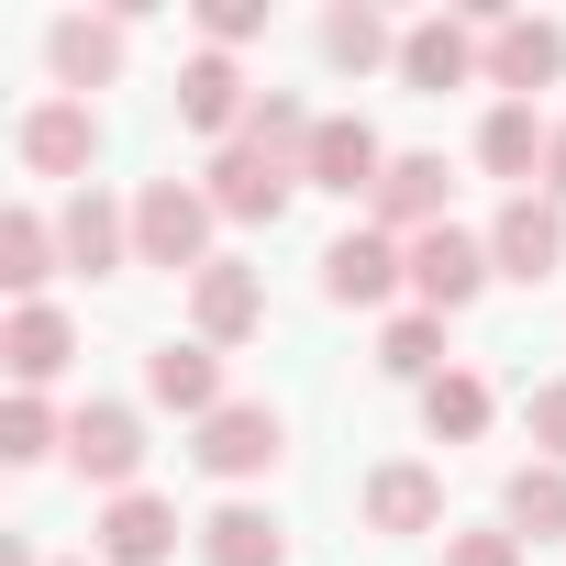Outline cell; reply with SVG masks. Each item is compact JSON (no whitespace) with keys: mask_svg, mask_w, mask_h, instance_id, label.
<instances>
[{"mask_svg":"<svg viewBox=\"0 0 566 566\" xmlns=\"http://www.w3.org/2000/svg\"><path fill=\"white\" fill-rule=\"evenodd\" d=\"M489 266L522 277V290L555 277V266H566V211H555V200H511V211L489 222Z\"/></svg>","mask_w":566,"mask_h":566,"instance_id":"obj_3","label":"cell"},{"mask_svg":"<svg viewBox=\"0 0 566 566\" xmlns=\"http://www.w3.org/2000/svg\"><path fill=\"white\" fill-rule=\"evenodd\" d=\"M45 433H56V422H45V400H34V389L0 411V455H45Z\"/></svg>","mask_w":566,"mask_h":566,"instance_id":"obj_29","label":"cell"},{"mask_svg":"<svg viewBox=\"0 0 566 566\" xmlns=\"http://www.w3.org/2000/svg\"><path fill=\"white\" fill-rule=\"evenodd\" d=\"M301 178H312V189H334V200H356V189L378 200L389 156H378V134H367V123H323V134H312V156H301Z\"/></svg>","mask_w":566,"mask_h":566,"instance_id":"obj_9","label":"cell"},{"mask_svg":"<svg viewBox=\"0 0 566 566\" xmlns=\"http://www.w3.org/2000/svg\"><path fill=\"white\" fill-rule=\"evenodd\" d=\"M478 277H489V244H467L455 222L411 233V290H422L433 312H467V301H478Z\"/></svg>","mask_w":566,"mask_h":566,"instance_id":"obj_4","label":"cell"},{"mask_svg":"<svg viewBox=\"0 0 566 566\" xmlns=\"http://www.w3.org/2000/svg\"><path fill=\"white\" fill-rule=\"evenodd\" d=\"M411 277V255L389 244V233H345V244H323V290L345 301V312H367V301H389Z\"/></svg>","mask_w":566,"mask_h":566,"instance_id":"obj_7","label":"cell"},{"mask_svg":"<svg viewBox=\"0 0 566 566\" xmlns=\"http://www.w3.org/2000/svg\"><path fill=\"white\" fill-rule=\"evenodd\" d=\"M67 345H78V334H67V312H45V301H34V312H12V334H0V356H12V378H23V389H45V378L67 367Z\"/></svg>","mask_w":566,"mask_h":566,"instance_id":"obj_18","label":"cell"},{"mask_svg":"<svg viewBox=\"0 0 566 566\" xmlns=\"http://www.w3.org/2000/svg\"><path fill=\"white\" fill-rule=\"evenodd\" d=\"M233 112H244V78H233V56H189V67H178V123L222 134Z\"/></svg>","mask_w":566,"mask_h":566,"instance_id":"obj_21","label":"cell"},{"mask_svg":"<svg viewBox=\"0 0 566 566\" xmlns=\"http://www.w3.org/2000/svg\"><path fill=\"white\" fill-rule=\"evenodd\" d=\"M277 444H290V433H277V411H266V400H222V411L200 422V444H189V455H200L211 478H266V467H277Z\"/></svg>","mask_w":566,"mask_h":566,"instance_id":"obj_1","label":"cell"},{"mask_svg":"<svg viewBox=\"0 0 566 566\" xmlns=\"http://www.w3.org/2000/svg\"><path fill=\"white\" fill-rule=\"evenodd\" d=\"M290 167H277L266 145H222V167H211V211H233V222H277L290 211Z\"/></svg>","mask_w":566,"mask_h":566,"instance_id":"obj_5","label":"cell"},{"mask_svg":"<svg viewBox=\"0 0 566 566\" xmlns=\"http://www.w3.org/2000/svg\"><path fill=\"white\" fill-rule=\"evenodd\" d=\"M90 156H101V112H90V101H45V112L23 123V167H34V178H78Z\"/></svg>","mask_w":566,"mask_h":566,"instance_id":"obj_8","label":"cell"},{"mask_svg":"<svg viewBox=\"0 0 566 566\" xmlns=\"http://www.w3.org/2000/svg\"><path fill=\"white\" fill-rule=\"evenodd\" d=\"M544 189L566 200V123H555V156H544Z\"/></svg>","mask_w":566,"mask_h":566,"instance_id":"obj_33","label":"cell"},{"mask_svg":"<svg viewBox=\"0 0 566 566\" xmlns=\"http://www.w3.org/2000/svg\"><path fill=\"white\" fill-rule=\"evenodd\" d=\"M367 522L378 533H433L444 522V478L433 467H378L367 478Z\"/></svg>","mask_w":566,"mask_h":566,"instance_id":"obj_13","label":"cell"},{"mask_svg":"<svg viewBox=\"0 0 566 566\" xmlns=\"http://www.w3.org/2000/svg\"><path fill=\"white\" fill-rule=\"evenodd\" d=\"M323 56H334V67H378V56H400V34H389L378 12H334V23H323Z\"/></svg>","mask_w":566,"mask_h":566,"instance_id":"obj_27","label":"cell"},{"mask_svg":"<svg viewBox=\"0 0 566 566\" xmlns=\"http://www.w3.org/2000/svg\"><path fill=\"white\" fill-rule=\"evenodd\" d=\"M45 255H56V233L34 211H12L0 222V290H45Z\"/></svg>","mask_w":566,"mask_h":566,"instance_id":"obj_24","label":"cell"},{"mask_svg":"<svg viewBox=\"0 0 566 566\" xmlns=\"http://www.w3.org/2000/svg\"><path fill=\"white\" fill-rule=\"evenodd\" d=\"M167 544H178V511H167V500L123 489V500L101 511V555H112V566H167Z\"/></svg>","mask_w":566,"mask_h":566,"instance_id":"obj_11","label":"cell"},{"mask_svg":"<svg viewBox=\"0 0 566 566\" xmlns=\"http://www.w3.org/2000/svg\"><path fill=\"white\" fill-rule=\"evenodd\" d=\"M467 67H478V23H411V34H400V78H411L422 101L467 90Z\"/></svg>","mask_w":566,"mask_h":566,"instance_id":"obj_10","label":"cell"},{"mask_svg":"<svg viewBox=\"0 0 566 566\" xmlns=\"http://www.w3.org/2000/svg\"><path fill=\"white\" fill-rule=\"evenodd\" d=\"M255 23H266V0H211V12H200V34H211V45H244Z\"/></svg>","mask_w":566,"mask_h":566,"instance_id":"obj_31","label":"cell"},{"mask_svg":"<svg viewBox=\"0 0 566 566\" xmlns=\"http://www.w3.org/2000/svg\"><path fill=\"white\" fill-rule=\"evenodd\" d=\"M566 67V34L555 23H489V78L500 90H544Z\"/></svg>","mask_w":566,"mask_h":566,"instance_id":"obj_14","label":"cell"},{"mask_svg":"<svg viewBox=\"0 0 566 566\" xmlns=\"http://www.w3.org/2000/svg\"><path fill=\"white\" fill-rule=\"evenodd\" d=\"M312 134H323V123H312V112H301L290 90H266V101L244 112V145H266L277 167H290V156H312Z\"/></svg>","mask_w":566,"mask_h":566,"instance_id":"obj_23","label":"cell"},{"mask_svg":"<svg viewBox=\"0 0 566 566\" xmlns=\"http://www.w3.org/2000/svg\"><path fill=\"white\" fill-rule=\"evenodd\" d=\"M444 566H522V533H455Z\"/></svg>","mask_w":566,"mask_h":566,"instance_id":"obj_30","label":"cell"},{"mask_svg":"<svg viewBox=\"0 0 566 566\" xmlns=\"http://www.w3.org/2000/svg\"><path fill=\"white\" fill-rule=\"evenodd\" d=\"M422 422H433V433H455V444H467V433H478V422H489V389H478V378H433V389H422Z\"/></svg>","mask_w":566,"mask_h":566,"instance_id":"obj_28","label":"cell"},{"mask_svg":"<svg viewBox=\"0 0 566 566\" xmlns=\"http://www.w3.org/2000/svg\"><path fill=\"white\" fill-rule=\"evenodd\" d=\"M145 389H156L167 411H200V422L222 411V367H211V345H156V356H145Z\"/></svg>","mask_w":566,"mask_h":566,"instance_id":"obj_16","label":"cell"},{"mask_svg":"<svg viewBox=\"0 0 566 566\" xmlns=\"http://www.w3.org/2000/svg\"><path fill=\"white\" fill-rule=\"evenodd\" d=\"M189 312H200V334H211V345H244V334L266 323V290H255V266H200Z\"/></svg>","mask_w":566,"mask_h":566,"instance_id":"obj_12","label":"cell"},{"mask_svg":"<svg viewBox=\"0 0 566 566\" xmlns=\"http://www.w3.org/2000/svg\"><path fill=\"white\" fill-rule=\"evenodd\" d=\"M533 444L566 467V378H555V389H533Z\"/></svg>","mask_w":566,"mask_h":566,"instance_id":"obj_32","label":"cell"},{"mask_svg":"<svg viewBox=\"0 0 566 566\" xmlns=\"http://www.w3.org/2000/svg\"><path fill=\"white\" fill-rule=\"evenodd\" d=\"M123 233H134V222H123V211H112L101 189H78V200H67V222H56L67 266H90V277H101V266H123Z\"/></svg>","mask_w":566,"mask_h":566,"instance_id":"obj_20","label":"cell"},{"mask_svg":"<svg viewBox=\"0 0 566 566\" xmlns=\"http://www.w3.org/2000/svg\"><path fill=\"white\" fill-rule=\"evenodd\" d=\"M511 522L544 544V533H566V467H522L511 478Z\"/></svg>","mask_w":566,"mask_h":566,"instance_id":"obj_26","label":"cell"},{"mask_svg":"<svg viewBox=\"0 0 566 566\" xmlns=\"http://www.w3.org/2000/svg\"><path fill=\"white\" fill-rule=\"evenodd\" d=\"M478 156H489L500 178H533V167L555 156V134L533 123V101H500V112H489V134H478Z\"/></svg>","mask_w":566,"mask_h":566,"instance_id":"obj_22","label":"cell"},{"mask_svg":"<svg viewBox=\"0 0 566 566\" xmlns=\"http://www.w3.org/2000/svg\"><path fill=\"white\" fill-rule=\"evenodd\" d=\"M200 555H211V566H290V533H277L266 511H244V500H233V511H211V522H200Z\"/></svg>","mask_w":566,"mask_h":566,"instance_id":"obj_17","label":"cell"},{"mask_svg":"<svg viewBox=\"0 0 566 566\" xmlns=\"http://www.w3.org/2000/svg\"><path fill=\"white\" fill-rule=\"evenodd\" d=\"M0 566H34V544H0Z\"/></svg>","mask_w":566,"mask_h":566,"instance_id":"obj_34","label":"cell"},{"mask_svg":"<svg viewBox=\"0 0 566 566\" xmlns=\"http://www.w3.org/2000/svg\"><path fill=\"white\" fill-rule=\"evenodd\" d=\"M67 455H78V478H101V489H123V478L145 467V422H134L123 400H90V411L67 422Z\"/></svg>","mask_w":566,"mask_h":566,"instance_id":"obj_6","label":"cell"},{"mask_svg":"<svg viewBox=\"0 0 566 566\" xmlns=\"http://www.w3.org/2000/svg\"><path fill=\"white\" fill-rule=\"evenodd\" d=\"M45 56H56L67 90H101V78H123V23H56Z\"/></svg>","mask_w":566,"mask_h":566,"instance_id":"obj_19","label":"cell"},{"mask_svg":"<svg viewBox=\"0 0 566 566\" xmlns=\"http://www.w3.org/2000/svg\"><path fill=\"white\" fill-rule=\"evenodd\" d=\"M378 367H389V378H433V367H444V312H411V323H389Z\"/></svg>","mask_w":566,"mask_h":566,"instance_id":"obj_25","label":"cell"},{"mask_svg":"<svg viewBox=\"0 0 566 566\" xmlns=\"http://www.w3.org/2000/svg\"><path fill=\"white\" fill-rule=\"evenodd\" d=\"M444 156H389V178H378V222H411V233H433L444 222Z\"/></svg>","mask_w":566,"mask_h":566,"instance_id":"obj_15","label":"cell"},{"mask_svg":"<svg viewBox=\"0 0 566 566\" xmlns=\"http://www.w3.org/2000/svg\"><path fill=\"white\" fill-rule=\"evenodd\" d=\"M200 233H211V200H200V189L156 178V189L134 200V255H145V266H200Z\"/></svg>","mask_w":566,"mask_h":566,"instance_id":"obj_2","label":"cell"}]
</instances>
